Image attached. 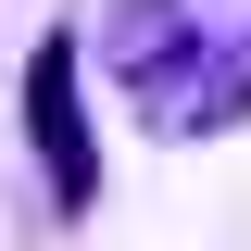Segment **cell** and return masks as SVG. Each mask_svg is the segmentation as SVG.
<instances>
[{"mask_svg":"<svg viewBox=\"0 0 251 251\" xmlns=\"http://www.w3.org/2000/svg\"><path fill=\"white\" fill-rule=\"evenodd\" d=\"M113 88L163 138H226L251 113V0H113L100 25Z\"/></svg>","mask_w":251,"mask_h":251,"instance_id":"6da1fadb","label":"cell"},{"mask_svg":"<svg viewBox=\"0 0 251 251\" xmlns=\"http://www.w3.org/2000/svg\"><path fill=\"white\" fill-rule=\"evenodd\" d=\"M75 50H88V38L50 25L38 63H25V126H38V163H50V214H88L100 201V138H88V113H75Z\"/></svg>","mask_w":251,"mask_h":251,"instance_id":"7a4b0ae2","label":"cell"}]
</instances>
